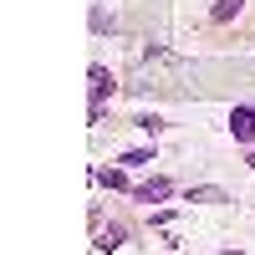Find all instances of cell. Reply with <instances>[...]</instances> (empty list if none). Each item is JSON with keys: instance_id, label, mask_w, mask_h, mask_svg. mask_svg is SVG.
Instances as JSON below:
<instances>
[{"instance_id": "9c48e42d", "label": "cell", "mask_w": 255, "mask_h": 255, "mask_svg": "<svg viewBox=\"0 0 255 255\" xmlns=\"http://www.w3.org/2000/svg\"><path fill=\"white\" fill-rule=\"evenodd\" d=\"M138 128H143V133H163V118H153V113H143V118H138Z\"/></svg>"}, {"instance_id": "3957f363", "label": "cell", "mask_w": 255, "mask_h": 255, "mask_svg": "<svg viewBox=\"0 0 255 255\" xmlns=\"http://www.w3.org/2000/svg\"><path fill=\"white\" fill-rule=\"evenodd\" d=\"M168 194H174V184H168V179H148V184L133 189V199H138V204H158V199H168Z\"/></svg>"}, {"instance_id": "6da1fadb", "label": "cell", "mask_w": 255, "mask_h": 255, "mask_svg": "<svg viewBox=\"0 0 255 255\" xmlns=\"http://www.w3.org/2000/svg\"><path fill=\"white\" fill-rule=\"evenodd\" d=\"M87 82H92V123H102V113H108V92H113V72L108 67H92L87 72Z\"/></svg>"}, {"instance_id": "ba28073f", "label": "cell", "mask_w": 255, "mask_h": 255, "mask_svg": "<svg viewBox=\"0 0 255 255\" xmlns=\"http://www.w3.org/2000/svg\"><path fill=\"white\" fill-rule=\"evenodd\" d=\"M118 163H128V168H138V163H153V148H133V153H123Z\"/></svg>"}, {"instance_id": "8992f818", "label": "cell", "mask_w": 255, "mask_h": 255, "mask_svg": "<svg viewBox=\"0 0 255 255\" xmlns=\"http://www.w3.org/2000/svg\"><path fill=\"white\" fill-rule=\"evenodd\" d=\"M92 179L108 184V189H128V174H123V168H92Z\"/></svg>"}, {"instance_id": "277c9868", "label": "cell", "mask_w": 255, "mask_h": 255, "mask_svg": "<svg viewBox=\"0 0 255 255\" xmlns=\"http://www.w3.org/2000/svg\"><path fill=\"white\" fill-rule=\"evenodd\" d=\"M123 240H128V230H123V225H102V230H97V250H118Z\"/></svg>"}, {"instance_id": "52a82bcc", "label": "cell", "mask_w": 255, "mask_h": 255, "mask_svg": "<svg viewBox=\"0 0 255 255\" xmlns=\"http://www.w3.org/2000/svg\"><path fill=\"white\" fill-rule=\"evenodd\" d=\"M240 5H245V0H215V10H209V15L225 26V20H235V15H240Z\"/></svg>"}, {"instance_id": "7a4b0ae2", "label": "cell", "mask_w": 255, "mask_h": 255, "mask_svg": "<svg viewBox=\"0 0 255 255\" xmlns=\"http://www.w3.org/2000/svg\"><path fill=\"white\" fill-rule=\"evenodd\" d=\"M230 133H235V143H255V108H235L230 113Z\"/></svg>"}, {"instance_id": "5b68a950", "label": "cell", "mask_w": 255, "mask_h": 255, "mask_svg": "<svg viewBox=\"0 0 255 255\" xmlns=\"http://www.w3.org/2000/svg\"><path fill=\"white\" fill-rule=\"evenodd\" d=\"M189 204H225V189H215V184H199V189H189Z\"/></svg>"}, {"instance_id": "30bf717a", "label": "cell", "mask_w": 255, "mask_h": 255, "mask_svg": "<svg viewBox=\"0 0 255 255\" xmlns=\"http://www.w3.org/2000/svg\"><path fill=\"white\" fill-rule=\"evenodd\" d=\"M225 255H240V250H225Z\"/></svg>"}, {"instance_id": "8fae6325", "label": "cell", "mask_w": 255, "mask_h": 255, "mask_svg": "<svg viewBox=\"0 0 255 255\" xmlns=\"http://www.w3.org/2000/svg\"><path fill=\"white\" fill-rule=\"evenodd\" d=\"M250 168H255V153H250Z\"/></svg>"}]
</instances>
